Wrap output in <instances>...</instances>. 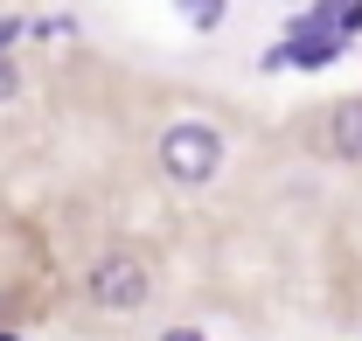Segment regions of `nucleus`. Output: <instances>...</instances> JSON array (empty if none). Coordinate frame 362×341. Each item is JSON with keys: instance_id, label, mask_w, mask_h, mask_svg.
Segmentation results:
<instances>
[{"instance_id": "3", "label": "nucleus", "mask_w": 362, "mask_h": 341, "mask_svg": "<svg viewBox=\"0 0 362 341\" xmlns=\"http://www.w3.org/2000/svg\"><path fill=\"white\" fill-rule=\"evenodd\" d=\"M327 154L349 161V168H362V98H341L327 112Z\"/></svg>"}, {"instance_id": "2", "label": "nucleus", "mask_w": 362, "mask_h": 341, "mask_svg": "<svg viewBox=\"0 0 362 341\" xmlns=\"http://www.w3.org/2000/svg\"><path fill=\"white\" fill-rule=\"evenodd\" d=\"M84 293H90V306H105V313H139V306L153 299V272H146L139 251H105L84 272Z\"/></svg>"}, {"instance_id": "5", "label": "nucleus", "mask_w": 362, "mask_h": 341, "mask_svg": "<svg viewBox=\"0 0 362 341\" xmlns=\"http://www.w3.org/2000/svg\"><path fill=\"white\" fill-rule=\"evenodd\" d=\"M14 91H21V70H14V49H0V105H14Z\"/></svg>"}, {"instance_id": "1", "label": "nucleus", "mask_w": 362, "mask_h": 341, "mask_svg": "<svg viewBox=\"0 0 362 341\" xmlns=\"http://www.w3.org/2000/svg\"><path fill=\"white\" fill-rule=\"evenodd\" d=\"M160 174L175 188H202L223 174V132L202 126V119H181V126L160 132Z\"/></svg>"}, {"instance_id": "6", "label": "nucleus", "mask_w": 362, "mask_h": 341, "mask_svg": "<svg viewBox=\"0 0 362 341\" xmlns=\"http://www.w3.org/2000/svg\"><path fill=\"white\" fill-rule=\"evenodd\" d=\"M21 35H28V21H21V14H0V49H14Z\"/></svg>"}, {"instance_id": "8", "label": "nucleus", "mask_w": 362, "mask_h": 341, "mask_svg": "<svg viewBox=\"0 0 362 341\" xmlns=\"http://www.w3.org/2000/svg\"><path fill=\"white\" fill-rule=\"evenodd\" d=\"M0 341H21V335H7V328H0Z\"/></svg>"}, {"instance_id": "4", "label": "nucleus", "mask_w": 362, "mask_h": 341, "mask_svg": "<svg viewBox=\"0 0 362 341\" xmlns=\"http://www.w3.org/2000/svg\"><path fill=\"white\" fill-rule=\"evenodd\" d=\"M175 7L188 28H223V14H230V0H175Z\"/></svg>"}, {"instance_id": "7", "label": "nucleus", "mask_w": 362, "mask_h": 341, "mask_svg": "<svg viewBox=\"0 0 362 341\" xmlns=\"http://www.w3.org/2000/svg\"><path fill=\"white\" fill-rule=\"evenodd\" d=\"M168 341H202V335H188V328H175V335H168Z\"/></svg>"}]
</instances>
